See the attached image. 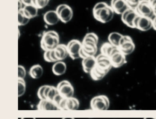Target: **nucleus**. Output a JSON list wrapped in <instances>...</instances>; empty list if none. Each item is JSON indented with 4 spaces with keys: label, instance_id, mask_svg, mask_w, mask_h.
Here are the masks:
<instances>
[{
    "label": "nucleus",
    "instance_id": "obj_31",
    "mask_svg": "<svg viewBox=\"0 0 156 119\" xmlns=\"http://www.w3.org/2000/svg\"><path fill=\"white\" fill-rule=\"evenodd\" d=\"M27 72L26 70L24 67L21 65L18 66V79H24L25 78L26 76Z\"/></svg>",
    "mask_w": 156,
    "mask_h": 119
},
{
    "label": "nucleus",
    "instance_id": "obj_12",
    "mask_svg": "<svg viewBox=\"0 0 156 119\" xmlns=\"http://www.w3.org/2000/svg\"><path fill=\"white\" fill-rule=\"evenodd\" d=\"M153 28L152 19L138 16L134 21V28L142 31H147Z\"/></svg>",
    "mask_w": 156,
    "mask_h": 119
},
{
    "label": "nucleus",
    "instance_id": "obj_5",
    "mask_svg": "<svg viewBox=\"0 0 156 119\" xmlns=\"http://www.w3.org/2000/svg\"><path fill=\"white\" fill-rule=\"evenodd\" d=\"M80 57L82 59L94 56L98 52V44L93 42L83 40Z\"/></svg>",
    "mask_w": 156,
    "mask_h": 119
},
{
    "label": "nucleus",
    "instance_id": "obj_32",
    "mask_svg": "<svg viewBox=\"0 0 156 119\" xmlns=\"http://www.w3.org/2000/svg\"><path fill=\"white\" fill-rule=\"evenodd\" d=\"M46 86L47 85L42 86L38 89L37 95H38V98L41 100H46L45 95H44V93H45Z\"/></svg>",
    "mask_w": 156,
    "mask_h": 119
},
{
    "label": "nucleus",
    "instance_id": "obj_23",
    "mask_svg": "<svg viewBox=\"0 0 156 119\" xmlns=\"http://www.w3.org/2000/svg\"><path fill=\"white\" fill-rule=\"evenodd\" d=\"M123 36V35H122L118 32H112L108 35V40L109 43L112 45L119 48Z\"/></svg>",
    "mask_w": 156,
    "mask_h": 119
},
{
    "label": "nucleus",
    "instance_id": "obj_36",
    "mask_svg": "<svg viewBox=\"0 0 156 119\" xmlns=\"http://www.w3.org/2000/svg\"><path fill=\"white\" fill-rule=\"evenodd\" d=\"M152 24H153V28L156 30V16H155L154 18L152 19Z\"/></svg>",
    "mask_w": 156,
    "mask_h": 119
},
{
    "label": "nucleus",
    "instance_id": "obj_28",
    "mask_svg": "<svg viewBox=\"0 0 156 119\" xmlns=\"http://www.w3.org/2000/svg\"><path fill=\"white\" fill-rule=\"evenodd\" d=\"M49 1L50 0H32V4L39 9L45 8Z\"/></svg>",
    "mask_w": 156,
    "mask_h": 119
},
{
    "label": "nucleus",
    "instance_id": "obj_34",
    "mask_svg": "<svg viewBox=\"0 0 156 119\" xmlns=\"http://www.w3.org/2000/svg\"><path fill=\"white\" fill-rule=\"evenodd\" d=\"M148 1L153 8L155 16H156V0H148Z\"/></svg>",
    "mask_w": 156,
    "mask_h": 119
},
{
    "label": "nucleus",
    "instance_id": "obj_15",
    "mask_svg": "<svg viewBox=\"0 0 156 119\" xmlns=\"http://www.w3.org/2000/svg\"><path fill=\"white\" fill-rule=\"evenodd\" d=\"M110 7L115 13L121 15L130 9L126 0H111Z\"/></svg>",
    "mask_w": 156,
    "mask_h": 119
},
{
    "label": "nucleus",
    "instance_id": "obj_7",
    "mask_svg": "<svg viewBox=\"0 0 156 119\" xmlns=\"http://www.w3.org/2000/svg\"><path fill=\"white\" fill-rule=\"evenodd\" d=\"M57 88L59 94L62 97L66 98L73 97L74 88L68 80H63L60 81L57 85Z\"/></svg>",
    "mask_w": 156,
    "mask_h": 119
},
{
    "label": "nucleus",
    "instance_id": "obj_29",
    "mask_svg": "<svg viewBox=\"0 0 156 119\" xmlns=\"http://www.w3.org/2000/svg\"><path fill=\"white\" fill-rule=\"evenodd\" d=\"M44 59L46 62L49 63H55L56 62L53 54L52 50H47L44 51Z\"/></svg>",
    "mask_w": 156,
    "mask_h": 119
},
{
    "label": "nucleus",
    "instance_id": "obj_13",
    "mask_svg": "<svg viewBox=\"0 0 156 119\" xmlns=\"http://www.w3.org/2000/svg\"><path fill=\"white\" fill-rule=\"evenodd\" d=\"M122 20L125 24L131 28H134V21L139 16L135 9H130L126 11L122 15Z\"/></svg>",
    "mask_w": 156,
    "mask_h": 119
},
{
    "label": "nucleus",
    "instance_id": "obj_14",
    "mask_svg": "<svg viewBox=\"0 0 156 119\" xmlns=\"http://www.w3.org/2000/svg\"><path fill=\"white\" fill-rule=\"evenodd\" d=\"M96 60L97 66L108 73L113 67L110 58L108 56L101 54L96 57Z\"/></svg>",
    "mask_w": 156,
    "mask_h": 119
},
{
    "label": "nucleus",
    "instance_id": "obj_21",
    "mask_svg": "<svg viewBox=\"0 0 156 119\" xmlns=\"http://www.w3.org/2000/svg\"><path fill=\"white\" fill-rule=\"evenodd\" d=\"M22 10L25 15L30 20L35 17L38 15V9L33 4L25 5Z\"/></svg>",
    "mask_w": 156,
    "mask_h": 119
},
{
    "label": "nucleus",
    "instance_id": "obj_18",
    "mask_svg": "<svg viewBox=\"0 0 156 119\" xmlns=\"http://www.w3.org/2000/svg\"><path fill=\"white\" fill-rule=\"evenodd\" d=\"M43 19L46 24L49 26L55 25L60 20L56 10H50L46 12L44 15Z\"/></svg>",
    "mask_w": 156,
    "mask_h": 119
},
{
    "label": "nucleus",
    "instance_id": "obj_6",
    "mask_svg": "<svg viewBox=\"0 0 156 119\" xmlns=\"http://www.w3.org/2000/svg\"><path fill=\"white\" fill-rule=\"evenodd\" d=\"M56 11L58 16L60 20L64 23L70 21L73 17V9L66 4H60L58 6Z\"/></svg>",
    "mask_w": 156,
    "mask_h": 119
},
{
    "label": "nucleus",
    "instance_id": "obj_37",
    "mask_svg": "<svg viewBox=\"0 0 156 119\" xmlns=\"http://www.w3.org/2000/svg\"><path fill=\"white\" fill-rule=\"evenodd\" d=\"M21 119H36L34 117H23L21 118Z\"/></svg>",
    "mask_w": 156,
    "mask_h": 119
},
{
    "label": "nucleus",
    "instance_id": "obj_16",
    "mask_svg": "<svg viewBox=\"0 0 156 119\" xmlns=\"http://www.w3.org/2000/svg\"><path fill=\"white\" fill-rule=\"evenodd\" d=\"M53 53L56 62L63 61L69 55L67 45L63 44H60L53 50Z\"/></svg>",
    "mask_w": 156,
    "mask_h": 119
},
{
    "label": "nucleus",
    "instance_id": "obj_4",
    "mask_svg": "<svg viewBox=\"0 0 156 119\" xmlns=\"http://www.w3.org/2000/svg\"><path fill=\"white\" fill-rule=\"evenodd\" d=\"M138 15L153 19L155 17L153 8L148 0H141L138 7L135 9Z\"/></svg>",
    "mask_w": 156,
    "mask_h": 119
},
{
    "label": "nucleus",
    "instance_id": "obj_33",
    "mask_svg": "<svg viewBox=\"0 0 156 119\" xmlns=\"http://www.w3.org/2000/svg\"><path fill=\"white\" fill-rule=\"evenodd\" d=\"M126 1L130 8L135 10L141 0H126Z\"/></svg>",
    "mask_w": 156,
    "mask_h": 119
},
{
    "label": "nucleus",
    "instance_id": "obj_17",
    "mask_svg": "<svg viewBox=\"0 0 156 119\" xmlns=\"http://www.w3.org/2000/svg\"><path fill=\"white\" fill-rule=\"evenodd\" d=\"M82 64L84 72L90 74L91 71L97 66L96 57L90 56L84 58L83 59Z\"/></svg>",
    "mask_w": 156,
    "mask_h": 119
},
{
    "label": "nucleus",
    "instance_id": "obj_39",
    "mask_svg": "<svg viewBox=\"0 0 156 119\" xmlns=\"http://www.w3.org/2000/svg\"><path fill=\"white\" fill-rule=\"evenodd\" d=\"M62 119H75L73 117H65V118H62Z\"/></svg>",
    "mask_w": 156,
    "mask_h": 119
},
{
    "label": "nucleus",
    "instance_id": "obj_2",
    "mask_svg": "<svg viewBox=\"0 0 156 119\" xmlns=\"http://www.w3.org/2000/svg\"><path fill=\"white\" fill-rule=\"evenodd\" d=\"M40 44L44 51L54 50L60 44L59 35L53 30L45 31L43 33Z\"/></svg>",
    "mask_w": 156,
    "mask_h": 119
},
{
    "label": "nucleus",
    "instance_id": "obj_3",
    "mask_svg": "<svg viewBox=\"0 0 156 119\" xmlns=\"http://www.w3.org/2000/svg\"><path fill=\"white\" fill-rule=\"evenodd\" d=\"M90 104L93 110H107L110 106V101L105 95H100L93 97L91 100Z\"/></svg>",
    "mask_w": 156,
    "mask_h": 119
},
{
    "label": "nucleus",
    "instance_id": "obj_11",
    "mask_svg": "<svg viewBox=\"0 0 156 119\" xmlns=\"http://www.w3.org/2000/svg\"><path fill=\"white\" fill-rule=\"evenodd\" d=\"M109 58L112 66L114 68H120L126 62V55L122 52L118 47H116L113 51Z\"/></svg>",
    "mask_w": 156,
    "mask_h": 119
},
{
    "label": "nucleus",
    "instance_id": "obj_25",
    "mask_svg": "<svg viewBox=\"0 0 156 119\" xmlns=\"http://www.w3.org/2000/svg\"><path fill=\"white\" fill-rule=\"evenodd\" d=\"M116 47L112 45L109 43H104L101 46V54L109 57L112 54L113 51Z\"/></svg>",
    "mask_w": 156,
    "mask_h": 119
},
{
    "label": "nucleus",
    "instance_id": "obj_9",
    "mask_svg": "<svg viewBox=\"0 0 156 119\" xmlns=\"http://www.w3.org/2000/svg\"><path fill=\"white\" fill-rule=\"evenodd\" d=\"M82 43L77 40H71L67 45L69 55L75 60L81 58L80 52L82 49Z\"/></svg>",
    "mask_w": 156,
    "mask_h": 119
},
{
    "label": "nucleus",
    "instance_id": "obj_24",
    "mask_svg": "<svg viewBox=\"0 0 156 119\" xmlns=\"http://www.w3.org/2000/svg\"><path fill=\"white\" fill-rule=\"evenodd\" d=\"M107 74V72H105V71L96 66L90 74L91 77L93 80L98 81L102 80Z\"/></svg>",
    "mask_w": 156,
    "mask_h": 119
},
{
    "label": "nucleus",
    "instance_id": "obj_27",
    "mask_svg": "<svg viewBox=\"0 0 156 119\" xmlns=\"http://www.w3.org/2000/svg\"><path fill=\"white\" fill-rule=\"evenodd\" d=\"M18 95L19 97H21L24 95L26 91V83L24 79H18Z\"/></svg>",
    "mask_w": 156,
    "mask_h": 119
},
{
    "label": "nucleus",
    "instance_id": "obj_10",
    "mask_svg": "<svg viewBox=\"0 0 156 119\" xmlns=\"http://www.w3.org/2000/svg\"><path fill=\"white\" fill-rule=\"evenodd\" d=\"M119 49L123 54L126 55L131 54L134 51L135 45L133 39L127 35H123Z\"/></svg>",
    "mask_w": 156,
    "mask_h": 119
},
{
    "label": "nucleus",
    "instance_id": "obj_1",
    "mask_svg": "<svg viewBox=\"0 0 156 119\" xmlns=\"http://www.w3.org/2000/svg\"><path fill=\"white\" fill-rule=\"evenodd\" d=\"M115 13L110 6L104 2L97 3L93 9L94 18L103 23H108L111 21L114 18Z\"/></svg>",
    "mask_w": 156,
    "mask_h": 119
},
{
    "label": "nucleus",
    "instance_id": "obj_30",
    "mask_svg": "<svg viewBox=\"0 0 156 119\" xmlns=\"http://www.w3.org/2000/svg\"><path fill=\"white\" fill-rule=\"evenodd\" d=\"M83 40L91 41V42H94L98 44L99 38L98 35L95 33H89L85 35Z\"/></svg>",
    "mask_w": 156,
    "mask_h": 119
},
{
    "label": "nucleus",
    "instance_id": "obj_19",
    "mask_svg": "<svg viewBox=\"0 0 156 119\" xmlns=\"http://www.w3.org/2000/svg\"><path fill=\"white\" fill-rule=\"evenodd\" d=\"M39 110H58V106L52 101L48 100H41L37 106Z\"/></svg>",
    "mask_w": 156,
    "mask_h": 119
},
{
    "label": "nucleus",
    "instance_id": "obj_8",
    "mask_svg": "<svg viewBox=\"0 0 156 119\" xmlns=\"http://www.w3.org/2000/svg\"><path fill=\"white\" fill-rule=\"evenodd\" d=\"M80 102L77 98L74 97L71 98H64L59 104V110H61L75 111L79 109Z\"/></svg>",
    "mask_w": 156,
    "mask_h": 119
},
{
    "label": "nucleus",
    "instance_id": "obj_20",
    "mask_svg": "<svg viewBox=\"0 0 156 119\" xmlns=\"http://www.w3.org/2000/svg\"><path fill=\"white\" fill-rule=\"evenodd\" d=\"M66 70V64L63 61L55 62L52 66V72L57 76H61L64 75Z\"/></svg>",
    "mask_w": 156,
    "mask_h": 119
},
{
    "label": "nucleus",
    "instance_id": "obj_35",
    "mask_svg": "<svg viewBox=\"0 0 156 119\" xmlns=\"http://www.w3.org/2000/svg\"><path fill=\"white\" fill-rule=\"evenodd\" d=\"M25 5L32 4V0H21Z\"/></svg>",
    "mask_w": 156,
    "mask_h": 119
},
{
    "label": "nucleus",
    "instance_id": "obj_38",
    "mask_svg": "<svg viewBox=\"0 0 156 119\" xmlns=\"http://www.w3.org/2000/svg\"><path fill=\"white\" fill-rule=\"evenodd\" d=\"M143 119H156V118L153 117H146Z\"/></svg>",
    "mask_w": 156,
    "mask_h": 119
},
{
    "label": "nucleus",
    "instance_id": "obj_26",
    "mask_svg": "<svg viewBox=\"0 0 156 119\" xmlns=\"http://www.w3.org/2000/svg\"><path fill=\"white\" fill-rule=\"evenodd\" d=\"M30 19L28 18L23 12V10L18 11V25L23 26L26 25L30 21Z\"/></svg>",
    "mask_w": 156,
    "mask_h": 119
},
{
    "label": "nucleus",
    "instance_id": "obj_22",
    "mask_svg": "<svg viewBox=\"0 0 156 119\" xmlns=\"http://www.w3.org/2000/svg\"><path fill=\"white\" fill-rule=\"evenodd\" d=\"M44 73L42 67L39 64L32 66L29 70V74L30 76L34 79L40 78Z\"/></svg>",
    "mask_w": 156,
    "mask_h": 119
}]
</instances>
